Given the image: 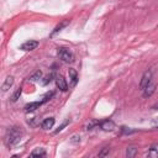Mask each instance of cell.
<instances>
[{
	"mask_svg": "<svg viewBox=\"0 0 158 158\" xmlns=\"http://www.w3.org/2000/svg\"><path fill=\"white\" fill-rule=\"evenodd\" d=\"M68 74H69V80H70L72 86H75L77 83H78V73H77V70L74 68H69Z\"/></svg>",
	"mask_w": 158,
	"mask_h": 158,
	"instance_id": "cell-8",
	"label": "cell"
},
{
	"mask_svg": "<svg viewBox=\"0 0 158 158\" xmlns=\"http://www.w3.org/2000/svg\"><path fill=\"white\" fill-rule=\"evenodd\" d=\"M53 125H54V117H47V118H44V120L42 121L41 127H42L43 130H49V128L53 127Z\"/></svg>",
	"mask_w": 158,
	"mask_h": 158,
	"instance_id": "cell-10",
	"label": "cell"
},
{
	"mask_svg": "<svg viewBox=\"0 0 158 158\" xmlns=\"http://www.w3.org/2000/svg\"><path fill=\"white\" fill-rule=\"evenodd\" d=\"M136 154H137V148L136 147H127V149H126V157L132 158Z\"/></svg>",
	"mask_w": 158,
	"mask_h": 158,
	"instance_id": "cell-15",
	"label": "cell"
},
{
	"mask_svg": "<svg viewBox=\"0 0 158 158\" xmlns=\"http://www.w3.org/2000/svg\"><path fill=\"white\" fill-rule=\"evenodd\" d=\"M44 102H43V100H41V101H33V102H30V104H27L26 106H25V111L26 112H32V111H35V110H37V109H40V106L41 105H43Z\"/></svg>",
	"mask_w": 158,
	"mask_h": 158,
	"instance_id": "cell-6",
	"label": "cell"
},
{
	"mask_svg": "<svg viewBox=\"0 0 158 158\" xmlns=\"http://www.w3.org/2000/svg\"><path fill=\"white\" fill-rule=\"evenodd\" d=\"M30 156L31 157H44L46 156V151L43 148H36V149H33L31 152Z\"/></svg>",
	"mask_w": 158,
	"mask_h": 158,
	"instance_id": "cell-14",
	"label": "cell"
},
{
	"mask_svg": "<svg viewBox=\"0 0 158 158\" xmlns=\"http://www.w3.org/2000/svg\"><path fill=\"white\" fill-rule=\"evenodd\" d=\"M152 75H153L152 70H146L143 73V75L141 78V81H139V89L141 90H143L146 86H148L152 83Z\"/></svg>",
	"mask_w": 158,
	"mask_h": 158,
	"instance_id": "cell-3",
	"label": "cell"
},
{
	"mask_svg": "<svg viewBox=\"0 0 158 158\" xmlns=\"http://www.w3.org/2000/svg\"><path fill=\"white\" fill-rule=\"evenodd\" d=\"M70 142H72V143H79V142H80V136H78V135H74V136H72V138H70Z\"/></svg>",
	"mask_w": 158,
	"mask_h": 158,
	"instance_id": "cell-21",
	"label": "cell"
},
{
	"mask_svg": "<svg viewBox=\"0 0 158 158\" xmlns=\"http://www.w3.org/2000/svg\"><path fill=\"white\" fill-rule=\"evenodd\" d=\"M56 85L62 91H67L68 90V84H67V80L64 79L63 75H57L56 77Z\"/></svg>",
	"mask_w": 158,
	"mask_h": 158,
	"instance_id": "cell-4",
	"label": "cell"
},
{
	"mask_svg": "<svg viewBox=\"0 0 158 158\" xmlns=\"http://www.w3.org/2000/svg\"><path fill=\"white\" fill-rule=\"evenodd\" d=\"M38 47V42L37 41H33V40H30L25 43L21 44V49L22 51H33Z\"/></svg>",
	"mask_w": 158,
	"mask_h": 158,
	"instance_id": "cell-5",
	"label": "cell"
},
{
	"mask_svg": "<svg viewBox=\"0 0 158 158\" xmlns=\"http://www.w3.org/2000/svg\"><path fill=\"white\" fill-rule=\"evenodd\" d=\"M21 136H22V130L20 127H17V126L10 127L6 131V135H5V144L7 147L15 146L21 139Z\"/></svg>",
	"mask_w": 158,
	"mask_h": 158,
	"instance_id": "cell-1",
	"label": "cell"
},
{
	"mask_svg": "<svg viewBox=\"0 0 158 158\" xmlns=\"http://www.w3.org/2000/svg\"><path fill=\"white\" fill-rule=\"evenodd\" d=\"M154 91H156V85L151 83L148 86H146V88L143 89V96H144V98H149Z\"/></svg>",
	"mask_w": 158,
	"mask_h": 158,
	"instance_id": "cell-12",
	"label": "cell"
},
{
	"mask_svg": "<svg viewBox=\"0 0 158 158\" xmlns=\"http://www.w3.org/2000/svg\"><path fill=\"white\" fill-rule=\"evenodd\" d=\"M69 23V20H64V21H62L59 25H57L56 27H54V30L52 31V33H51V36H54L57 32H59V31H62V28H64Z\"/></svg>",
	"mask_w": 158,
	"mask_h": 158,
	"instance_id": "cell-13",
	"label": "cell"
},
{
	"mask_svg": "<svg viewBox=\"0 0 158 158\" xmlns=\"http://www.w3.org/2000/svg\"><path fill=\"white\" fill-rule=\"evenodd\" d=\"M57 54H58L59 59L64 63H73L74 62V54L67 47H59L58 51H57Z\"/></svg>",
	"mask_w": 158,
	"mask_h": 158,
	"instance_id": "cell-2",
	"label": "cell"
},
{
	"mask_svg": "<svg viewBox=\"0 0 158 158\" xmlns=\"http://www.w3.org/2000/svg\"><path fill=\"white\" fill-rule=\"evenodd\" d=\"M99 126H100V128L104 130V131H112V130L115 128V123H114V121H111V120L101 121Z\"/></svg>",
	"mask_w": 158,
	"mask_h": 158,
	"instance_id": "cell-7",
	"label": "cell"
},
{
	"mask_svg": "<svg viewBox=\"0 0 158 158\" xmlns=\"http://www.w3.org/2000/svg\"><path fill=\"white\" fill-rule=\"evenodd\" d=\"M157 127H158V125H157Z\"/></svg>",
	"mask_w": 158,
	"mask_h": 158,
	"instance_id": "cell-23",
	"label": "cell"
},
{
	"mask_svg": "<svg viewBox=\"0 0 158 158\" xmlns=\"http://www.w3.org/2000/svg\"><path fill=\"white\" fill-rule=\"evenodd\" d=\"M99 125H100V122H99V121H96V120H91V121L86 125L85 130H93L95 126H99Z\"/></svg>",
	"mask_w": 158,
	"mask_h": 158,
	"instance_id": "cell-17",
	"label": "cell"
},
{
	"mask_svg": "<svg viewBox=\"0 0 158 158\" xmlns=\"http://www.w3.org/2000/svg\"><path fill=\"white\" fill-rule=\"evenodd\" d=\"M68 123H69V121H68V120H67L65 122H63V123H62V125H60V126L58 127V130L56 131V133H57V132H59V131H62V130H63V128H64V127H65V126H67Z\"/></svg>",
	"mask_w": 158,
	"mask_h": 158,
	"instance_id": "cell-22",
	"label": "cell"
},
{
	"mask_svg": "<svg viewBox=\"0 0 158 158\" xmlns=\"http://www.w3.org/2000/svg\"><path fill=\"white\" fill-rule=\"evenodd\" d=\"M53 74H49V75H47L46 78H44V80H43V85H47L48 83H51L52 81V79H53Z\"/></svg>",
	"mask_w": 158,
	"mask_h": 158,
	"instance_id": "cell-20",
	"label": "cell"
},
{
	"mask_svg": "<svg viewBox=\"0 0 158 158\" xmlns=\"http://www.w3.org/2000/svg\"><path fill=\"white\" fill-rule=\"evenodd\" d=\"M12 84H14V77L9 75V77L5 79V81L2 83V85H1V90H2V93L7 91V90L12 86Z\"/></svg>",
	"mask_w": 158,
	"mask_h": 158,
	"instance_id": "cell-9",
	"label": "cell"
},
{
	"mask_svg": "<svg viewBox=\"0 0 158 158\" xmlns=\"http://www.w3.org/2000/svg\"><path fill=\"white\" fill-rule=\"evenodd\" d=\"M42 78V72L41 70H37V72H35L31 77H30V80L31 81H37V80H40Z\"/></svg>",
	"mask_w": 158,
	"mask_h": 158,
	"instance_id": "cell-16",
	"label": "cell"
},
{
	"mask_svg": "<svg viewBox=\"0 0 158 158\" xmlns=\"http://www.w3.org/2000/svg\"><path fill=\"white\" fill-rule=\"evenodd\" d=\"M146 156H147V157H151V158H157V157H158V144H157V143H156V144H152V146L148 148Z\"/></svg>",
	"mask_w": 158,
	"mask_h": 158,
	"instance_id": "cell-11",
	"label": "cell"
},
{
	"mask_svg": "<svg viewBox=\"0 0 158 158\" xmlns=\"http://www.w3.org/2000/svg\"><path fill=\"white\" fill-rule=\"evenodd\" d=\"M110 152V147H104L101 152H99V157H105L106 154H109Z\"/></svg>",
	"mask_w": 158,
	"mask_h": 158,
	"instance_id": "cell-19",
	"label": "cell"
},
{
	"mask_svg": "<svg viewBox=\"0 0 158 158\" xmlns=\"http://www.w3.org/2000/svg\"><path fill=\"white\" fill-rule=\"evenodd\" d=\"M21 93H22V88H19V89H16V91L14 93V95H12V98H11V101H16L19 98H20V95H21Z\"/></svg>",
	"mask_w": 158,
	"mask_h": 158,
	"instance_id": "cell-18",
	"label": "cell"
}]
</instances>
